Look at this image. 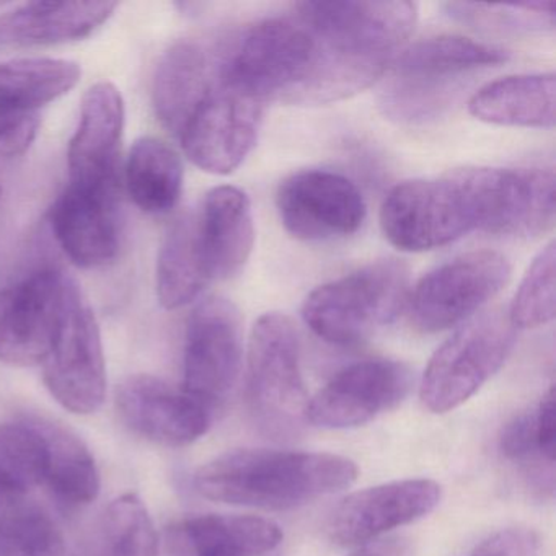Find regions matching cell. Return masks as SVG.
Returning <instances> with one entry per match:
<instances>
[{
  "label": "cell",
  "instance_id": "cell-24",
  "mask_svg": "<svg viewBox=\"0 0 556 556\" xmlns=\"http://www.w3.org/2000/svg\"><path fill=\"white\" fill-rule=\"evenodd\" d=\"M555 93V74L504 77L473 93L468 110L488 125L552 129Z\"/></svg>",
  "mask_w": 556,
  "mask_h": 556
},
{
  "label": "cell",
  "instance_id": "cell-23",
  "mask_svg": "<svg viewBox=\"0 0 556 556\" xmlns=\"http://www.w3.org/2000/svg\"><path fill=\"white\" fill-rule=\"evenodd\" d=\"M214 84L210 61L198 45L190 41L174 45L162 56L152 86V100L162 125L180 136Z\"/></svg>",
  "mask_w": 556,
  "mask_h": 556
},
{
  "label": "cell",
  "instance_id": "cell-12",
  "mask_svg": "<svg viewBox=\"0 0 556 556\" xmlns=\"http://www.w3.org/2000/svg\"><path fill=\"white\" fill-rule=\"evenodd\" d=\"M74 285L63 273L43 269L0 289V363L43 364Z\"/></svg>",
  "mask_w": 556,
  "mask_h": 556
},
{
  "label": "cell",
  "instance_id": "cell-2",
  "mask_svg": "<svg viewBox=\"0 0 556 556\" xmlns=\"http://www.w3.org/2000/svg\"><path fill=\"white\" fill-rule=\"evenodd\" d=\"M356 478V464L341 455L240 448L203 465L194 488L216 503L286 510L346 490Z\"/></svg>",
  "mask_w": 556,
  "mask_h": 556
},
{
  "label": "cell",
  "instance_id": "cell-20",
  "mask_svg": "<svg viewBox=\"0 0 556 556\" xmlns=\"http://www.w3.org/2000/svg\"><path fill=\"white\" fill-rule=\"evenodd\" d=\"M50 224L61 249L80 268H99L118 253L115 190L70 185L54 201Z\"/></svg>",
  "mask_w": 556,
  "mask_h": 556
},
{
  "label": "cell",
  "instance_id": "cell-26",
  "mask_svg": "<svg viewBox=\"0 0 556 556\" xmlns=\"http://www.w3.org/2000/svg\"><path fill=\"white\" fill-rule=\"evenodd\" d=\"M197 214L181 216L165 236L157 260V298L165 308L193 302L210 285Z\"/></svg>",
  "mask_w": 556,
  "mask_h": 556
},
{
  "label": "cell",
  "instance_id": "cell-27",
  "mask_svg": "<svg viewBox=\"0 0 556 556\" xmlns=\"http://www.w3.org/2000/svg\"><path fill=\"white\" fill-rule=\"evenodd\" d=\"M38 425L47 447L43 484L66 506H86L96 501L100 475L89 447L63 426L40 419Z\"/></svg>",
  "mask_w": 556,
  "mask_h": 556
},
{
  "label": "cell",
  "instance_id": "cell-33",
  "mask_svg": "<svg viewBox=\"0 0 556 556\" xmlns=\"http://www.w3.org/2000/svg\"><path fill=\"white\" fill-rule=\"evenodd\" d=\"M445 11L462 24L493 31H545L555 27V2L539 0L526 4H468L448 2Z\"/></svg>",
  "mask_w": 556,
  "mask_h": 556
},
{
  "label": "cell",
  "instance_id": "cell-28",
  "mask_svg": "<svg viewBox=\"0 0 556 556\" xmlns=\"http://www.w3.org/2000/svg\"><path fill=\"white\" fill-rule=\"evenodd\" d=\"M126 185L132 201L142 211L168 213L177 206L184 190L180 155L161 139H139L126 164Z\"/></svg>",
  "mask_w": 556,
  "mask_h": 556
},
{
  "label": "cell",
  "instance_id": "cell-38",
  "mask_svg": "<svg viewBox=\"0 0 556 556\" xmlns=\"http://www.w3.org/2000/svg\"><path fill=\"white\" fill-rule=\"evenodd\" d=\"M0 198H2V188H0Z\"/></svg>",
  "mask_w": 556,
  "mask_h": 556
},
{
  "label": "cell",
  "instance_id": "cell-3",
  "mask_svg": "<svg viewBox=\"0 0 556 556\" xmlns=\"http://www.w3.org/2000/svg\"><path fill=\"white\" fill-rule=\"evenodd\" d=\"M506 61V51L468 38L416 41L390 64L380 106L406 125L431 122L454 105L473 76Z\"/></svg>",
  "mask_w": 556,
  "mask_h": 556
},
{
  "label": "cell",
  "instance_id": "cell-9",
  "mask_svg": "<svg viewBox=\"0 0 556 556\" xmlns=\"http://www.w3.org/2000/svg\"><path fill=\"white\" fill-rule=\"evenodd\" d=\"M510 263L493 250L467 253L429 271L409 295V317L422 333L464 324L496 298L510 279Z\"/></svg>",
  "mask_w": 556,
  "mask_h": 556
},
{
  "label": "cell",
  "instance_id": "cell-18",
  "mask_svg": "<svg viewBox=\"0 0 556 556\" xmlns=\"http://www.w3.org/2000/svg\"><path fill=\"white\" fill-rule=\"evenodd\" d=\"M116 408L135 434L167 447H184L203 438L213 413L184 389L146 374L118 387Z\"/></svg>",
  "mask_w": 556,
  "mask_h": 556
},
{
  "label": "cell",
  "instance_id": "cell-11",
  "mask_svg": "<svg viewBox=\"0 0 556 556\" xmlns=\"http://www.w3.org/2000/svg\"><path fill=\"white\" fill-rule=\"evenodd\" d=\"M242 356L239 308L229 299H206L188 321L181 389L213 412L232 393L242 370Z\"/></svg>",
  "mask_w": 556,
  "mask_h": 556
},
{
  "label": "cell",
  "instance_id": "cell-4",
  "mask_svg": "<svg viewBox=\"0 0 556 556\" xmlns=\"http://www.w3.org/2000/svg\"><path fill=\"white\" fill-rule=\"evenodd\" d=\"M408 299L406 265L399 260H379L315 289L305 301L302 317L327 343L357 346L393 324Z\"/></svg>",
  "mask_w": 556,
  "mask_h": 556
},
{
  "label": "cell",
  "instance_id": "cell-6",
  "mask_svg": "<svg viewBox=\"0 0 556 556\" xmlns=\"http://www.w3.org/2000/svg\"><path fill=\"white\" fill-rule=\"evenodd\" d=\"M380 227L386 239L403 252H428L480 230L471 168L396 185L383 201Z\"/></svg>",
  "mask_w": 556,
  "mask_h": 556
},
{
  "label": "cell",
  "instance_id": "cell-25",
  "mask_svg": "<svg viewBox=\"0 0 556 556\" xmlns=\"http://www.w3.org/2000/svg\"><path fill=\"white\" fill-rule=\"evenodd\" d=\"M177 535L187 556H281V527L263 517H191L177 527Z\"/></svg>",
  "mask_w": 556,
  "mask_h": 556
},
{
  "label": "cell",
  "instance_id": "cell-10",
  "mask_svg": "<svg viewBox=\"0 0 556 556\" xmlns=\"http://www.w3.org/2000/svg\"><path fill=\"white\" fill-rule=\"evenodd\" d=\"M48 390L67 412L90 415L106 396V366L96 315L77 285L71 289L53 346L43 361Z\"/></svg>",
  "mask_w": 556,
  "mask_h": 556
},
{
  "label": "cell",
  "instance_id": "cell-1",
  "mask_svg": "<svg viewBox=\"0 0 556 556\" xmlns=\"http://www.w3.org/2000/svg\"><path fill=\"white\" fill-rule=\"evenodd\" d=\"M312 38L307 77L292 105L350 99L382 79L418 18L405 0H331L295 5Z\"/></svg>",
  "mask_w": 556,
  "mask_h": 556
},
{
  "label": "cell",
  "instance_id": "cell-17",
  "mask_svg": "<svg viewBox=\"0 0 556 556\" xmlns=\"http://www.w3.org/2000/svg\"><path fill=\"white\" fill-rule=\"evenodd\" d=\"M441 494V486L426 478L356 491L344 497L331 514L328 535L337 545H364L389 530L428 516L438 507Z\"/></svg>",
  "mask_w": 556,
  "mask_h": 556
},
{
  "label": "cell",
  "instance_id": "cell-32",
  "mask_svg": "<svg viewBox=\"0 0 556 556\" xmlns=\"http://www.w3.org/2000/svg\"><path fill=\"white\" fill-rule=\"evenodd\" d=\"M99 556H159L157 530L138 494H123L106 507Z\"/></svg>",
  "mask_w": 556,
  "mask_h": 556
},
{
  "label": "cell",
  "instance_id": "cell-37",
  "mask_svg": "<svg viewBox=\"0 0 556 556\" xmlns=\"http://www.w3.org/2000/svg\"><path fill=\"white\" fill-rule=\"evenodd\" d=\"M351 556H412V545L403 536H387L364 543Z\"/></svg>",
  "mask_w": 556,
  "mask_h": 556
},
{
  "label": "cell",
  "instance_id": "cell-14",
  "mask_svg": "<svg viewBox=\"0 0 556 556\" xmlns=\"http://www.w3.org/2000/svg\"><path fill=\"white\" fill-rule=\"evenodd\" d=\"M262 115L263 103L216 79L178 138L185 154L201 170L229 175L255 148Z\"/></svg>",
  "mask_w": 556,
  "mask_h": 556
},
{
  "label": "cell",
  "instance_id": "cell-19",
  "mask_svg": "<svg viewBox=\"0 0 556 556\" xmlns=\"http://www.w3.org/2000/svg\"><path fill=\"white\" fill-rule=\"evenodd\" d=\"M123 129L125 102L119 90L110 83L90 87L67 154L71 185L115 190Z\"/></svg>",
  "mask_w": 556,
  "mask_h": 556
},
{
  "label": "cell",
  "instance_id": "cell-7",
  "mask_svg": "<svg viewBox=\"0 0 556 556\" xmlns=\"http://www.w3.org/2000/svg\"><path fill=\"white\" fill-rule=\"evenodd\" d=\"M517 328L504 308L481 312L438 348L426 367L419 396L432 413L464 405L506 363Z\"/></svg>",
  "mask_w": 556,
  "mask_h": 556
},
{
  "label": "cell",
  "instance_id": "cell-21",
  "mask_svg": "<svg viewBox=\"0 0 556 556\" xmlns=\"http://www.w3.org/2000/svg\"><path fill=\"white\" fill-rule=\"evenodd\" d=\"M197 219L211 281H226L239 275L255 243L249 197L236 187L214 188L197 213Z\"/></svg>",
  "mask_w": 556,
  "mask_h": 556
},
{
  "label": "cell",
  "instance_id": "cell-30",
  "mask_svg": "<svg viewBox=\"0 0 556 556\" xmlns=\"http://www.w3.org/2000/svg\"><path fill=\"white\" fill-rule=\"evenodd\" d=\"M0 556H67L63 533L27 494L0 491Z\"/></svg>",
  "mask_w": 556,
  "mask_h": 556
},
{
  "label": "cell",
  "instance_id": "cell-13",
  "mask_svg": "<svg viewBox=\"0 0 556 556\" xmlns=\"http://www.w3.org/2000/svg\"><path fill=\"white\" fill-rule=\"evenodd\" d=\"M276 206L282 226L304 242H330L353 236L366 219L359 188L328 170H302L279 185Z\"/></svg>",
  "mask_w": 556,
  "mask_h": 556
},
{
  "label": "cell",
  "instance_id": "cell-5",
  "mask_svg": "<svg viewBox=\"0 0 556 556\" xmlns=\"http://www.w3.org/2000/svg\"><path fill=\"white\" fill-rule=\"evenodd\" d=\"M245 396L260 432L289 441L307 425L308 395L301 369L298 330L285 314L258 318L247 351Z\"/></svg>",
  "mask_w": 556,
  "mask_h": 556
},
{
  "label": "cell",
  "instance_id": "cell-22",
  "mask_svg": "<svg viewBox=\"0 0 556 556\" xmlns=\"http://www.w3.org/2000/svg\"><path fill=\"white\" fill-rule=\"evenodd\" d=\"M116 2H30L0 15V48L51 47L83 40L116 11Z\"/></svg>",
  "mask_w": 556,
  "mask_h": 556
},
{
  "label": "cell",
  "instance_id": "cell-36",
  "mask_svg": "<svg viewBox=\"0 0 556 556\" xmlns=\"http://www.w3.org/2000/svg\"><path fill=\"white\" fill-rule=\"evenodd\" d=\"M540 539L527 527L500 530L475 546L467 556H539Z\"/></svg>",
  "mask_w": 556,
  "mask_h": 556
},
{
  "label": "cell",
  "instance_id": "cell-16",
  "mask_svg": "<svg viewBox=\"0 0 556 556\" xmlns=\"http://www.w3.org/2000/svg\"><path fill=\"white\" fill-rule=\"evenodd\" d=\"M483 232L533 237L555 226V175L549 170L475 168Z\"/></svg>",
  "mask_w": 556,
  "mask_h": 556
},
{
  "label": "cell",
  "instance_id": "cell-31",
  "mask_svg": "<svg viewBox=\"0 0 556 556\" xmlns=\"http://www.w3.org/2000/svg\"><path fill=\"white\" fill-rule=\"evenodd\" d=\"M47 447L38 421L0 425V491L28 494L43 484Z\"/></svg>",
  "mask_w": 556,
  "mask_h": 556
},
{
  "label": "cell",
  "instance_id": "cell-29",
  "mask_svg": "<svg viewBox=\"0 0 556 556\" xmlns=\"http://www.w3.org/2000/svg\"><path fill=\"white\" fill-rule=\"evenodd\" d=\"M83 76L79 64L51 58L0 63V106L37 112L70 93Z\"/></svg>",
  "mask_w": 556,
  "mask_h": 556
},
{
  "label": "cell",
  "instance_id": "cell-15",
  "mask_svg": "<svg viewBox=\"0 0 556 556\" xmlns=\"http://www.w3.org/2000/svg\"><path fill=\"white\" fill-rule=\"evenodd\" d=\"M412 386V369L403 363L372 359L353 364L308 402L307 422L325 429L366 425L400 405Z\"/></svg>",
  "mask_w": 556,
  "mask_h": 556
},
{
  "label": "cell",
  "instance_id": "cell-35",
  "mask_svg": "<svg viewBox=\"0 0 556 556\" xmlns=\"http://www.w3.org/2000/svg\"><path fill=\"white\" fill-rule=\"evenodd\" d=\"M40 128L37 112L0 106V162L21 157L34 144Z\"/></svg>",
  "mask_w": 556,
  "mask_h": 556
},
{
  "label": "cell",
  "instance_id": "cell-34",
  "mask_svg": "<svg viewBox=\"0 0 556 556\" xmlns=\"http://www.w3.org/2000/svg\"><path fill=\"white\" fill-rule=\"evenodd\" d=\"M555 243L549 242L527 269L507 308L516 328H539L555 318Z\"/></svg>",
  "mask_w": 556,
  "mask_h": 556
},
{
  "label": "cell",
  "instance_id": "cell-8",
  "mask_svg": "<svg viewBox=\"0 0 556 556\" xmlns=\"http://www.w3.org/2000/svg\"><path fill=\"white\" fill-rule=\"evenodd\" d=\"M312 38L298 14L260 22L240 38L219 79L243 96L292 105L307 77Z\"/></svg>",
  "mask_w": 556,
  "mask_h": 556
}]
</instances>
